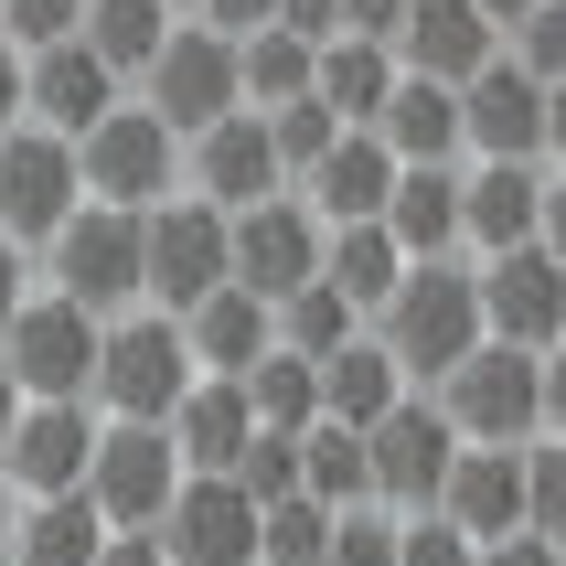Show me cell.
Wrapping results in <instances>:
<instances>
[{
	"label": "cell",
	"mask_w": 566,
	"mask_h": 566,
	"mask_svg": "<svg viewBox=\"0 0 566 566\" xmlns=\"http://www.w3.org/2000/svg\"><path fill=\"white\" fill-rule=\"evenodd\" d=\"M385 353L407 364V385H439L460 353L481 343V268H460V256H407V279H396V300L375 311Z\"/></svg>",
	"instance_id": "obj_1"
},
{
	"label": "cell",
	"mask_w": 566,
	"mask_h": 566,
	"mask_svg": "<svg viewBox=\"0 0 566 566\" xmlns=\"http://www.w3.org/2000/svg\"><path fill=\"white\" fill-rule=\"evenodd\" d=\"M428 396H439V417L460 439H492V449L545 439V353H524V343H492V332H481Z\"/></svg>",
	"instance_id": "obj_2"
},
{
	"label": "cell",
	"mask_w": 566,
	"mask_h": 566,
	"mask_svg": "<svg viewBox=\"0 0 566 566\" xmlns=\"http://www.w3.org/2000/svg\"><path fill=\"white\" fill-rule=\"evenodd\" d=\"M192 375H203V364H192L182 321L139 300V311L107 321V343H96V385H86V396H96V417H171Z\"/></svg>",
	"instance_id": "obj_3"
},
{
	"label": "cell",
	"mask_w": 566,
	"mask_h": 566,
	"mask_svg": "<svg viewBox=\"0 0 566 566\" xmlns=\"http://www.w3.org/2000/svg\"><path fill=\"white\" fill-rule=\"evenodd\" d=\"M139 107H150L171 139H192V128H214L224 107H247V86H235V32L214 22H171V43H160L150 64H139Z\"/></svg>",
	"instance_id": "obj_4"
},
{
	"label": "cell",
	"mask_w": 566,
	"mask_h": 566,
	"mask_svg": "<svg viewBox=\"0 0 566 566\" xmlns=\"http://www.w3.org/2000/svg\"><path fill=\"white\" fill-rule=\"evenodd\" d=\"M75 171H86V203H128V214H150L160 192H182V139H171L139 96H118V107L75 139Z\"/></svg>",
	"instance_id": "obj_5"
},
{
	"label": "cell",
	"mask_w": 566,
	"mask_h": 566,
	"mask_svg": "<svg viewBox=\"0 0 566 566\" xmlns=\"http://www.w3.org/2000/svg\"><path fill=\"white\" fill-rule=\"evenodd\" d=\"M43 256H54V289L75 311H96V321H118V311L150 300V279H139V214L128 203H75Z\"/></svg>",
	"instance_id": "obj_6"
},
{
	"label": "cell",
	"mask_w": 566,
	"mask_h": 566,
	"mask_svg": "<svg viewBox=\"0 0 566 566\" xmlns=\"http://www.w3.org/2000/svg\"><path fill=\"white\" fill-rule=\"evenodd\" d=\"M96 343H107V321L75 311L64 289H32L22 311L0 321V353H11L22 396H86V385H96ZM86 407H96V396H86Z\"/></svg>",
	"instance_id": "obj_7"
},
{
	"label": "cell",
	"mask_w": 566,
	"mask_h": 566,
	"mask_svg": "<svg viewBox=\"0 0 566 566\" xmlns=\"http://www.w3.org/2000/svg\"><path fill=\"white\" fill-rule=\"evenodd\" d=\"M139 279H150V311H192L224 279V203H203L192 182L160 192L139 214Z\"/></svg>",
	"instance_id": "obj_8"
},
{
	"label": "cell",
	"mask_w": 566,
	"mask_h": 566,
	"mask_svg": "<svg viewBox=\"0 0 566 566\" xmlns=\"http://www.w3.org/2000/svg\"><path fill=\"white\" fill-rule=\"evenodd\" d=\"M171 492H182L171 428H160V417H107V428H96V460H86V503L107 513V524H160Z\"/></svg>",
	"instance_id": "obj_9"
},
{
	"label": "cell",
	"mask_w": 566,
	"mask_h": 566,
	"mask_svg": "<svg viewBox=\"0 0 566 566\" xmlns=\"http://www.w3.org/2000/svg\"><path fill=\"white\" fill-rule=\"evenodd\" d=\"M321 235H332V224H321L300 192H268V203H247V214H224V279L256 289V300L279 311L300 279H321Z\"/></svg>",
	"instance_id": "obj_10"
},
{
	"label": "cell",
	"mask_w": 566,
	"mask_h": 566,
	"mask_svg": "<svg viewBox=\"0 0 566 566\" xmlns=\"http://www.w3.org/2000/svg\"><path fill=\"white\" fill-rule=\"evenodd\" d=\"M86 203V171H75V139H54V128H11L0 139V235H22L32 256L64 235V214Z\"/></svg>",
	"instance_id": "obj_11"
},
{
	"label": "cell",
	"mask_w": 566,
	"mask_h": 566,
	"mask_svg": "<svg viewBox=\"0 0 566 566\" xmlns=\"http://www.w3.org/2000/svg\"><path fill=\"white\" fill-rule=\"evenodd\" d=\"M481 332H492V343H524V353L566 343V256L545 247V235L481 256Z\"/></svg>",
	"instance_id": "obj_12"
},
{
	"label": "cell",
	"mask_w": 566,
	"mask_h": 566,
	"mask_svg": "<svg viewBox=\"0 0 566 566\" xmlns=\"http://www.w3.org/2000/svg\"><path fill=\"white\" fill-rule=\"evenodd\" d=\"M96 428H107V417H96L86 396H22L11 439H0V471H11V492H22V503H43V492H86Z\"/></svg>",
	"instance_id": "obj_13"
},
{
	"label": "cell",
	"mask_w": 566,
	"mask_h": 566,
	"mask_svg": "<svg viewBox=\"0 0 566 566\" xmlns=\"http://www.w3.org/2000/svg\"><path fill=\"white\" fill-rule=\"evenodd\" d=\"M364 449H375V503L385 513H428L449 460H460V428L439 417V396H396V407L364 428Z\"/></svg>",
	"instance_id": "obj_14"
},
{
	"label": "cell",
	"mask_w": 566,
	"mask_h": 566,
	"mask_svg": "<svg viewBox=\"0 0 566 566\" xmlns=\"http://www.w3.org/2000/svg\"><path fill=\"white\" fill-rule=\"evenodd\" d=\"M182 182L203 192V203H224V214H247V203L289 192L279 139H268V107H224L214 128H192V139H182Z\"/></svg>",
	"instance_id": "obj_15"
},
{
	"label": "cell",
	"mask_w": 566,
	"mask_h": 566,
	"mask_svg": "<svg viewBox=\"0 0 566 566\" xmlns=\"http://www.w3.org/2000/svg\"><path fill=\"white\" fill-rule=\"evenodd\" d=\"M150 535L171 566H256V503L224 471H182V492H171V513Z\"/></svg>",
	"instance_id": "obj_16"
},
{
	"label": "cell",
	"mask_w": 566,
	"mask_h": 566,
	"mask_svg": "<svg viewBox=\"0 0 566 566\" xmlns=\"http://www.w3.org/2000/svg\"><path fill=\"white\" fill-rule=\"evenodd\" d=\"M22 96H32V128H54V139H86V128L128 96V75L96 54L86 32H64V43H43V54H22Z\"/></svg>",
	"instance_id": "obj_17"
},
{
	"label": "cell",
	"mask_w": 566,
	"mask_h": 566,
	"mask_svg": "<svg viewBox=\"0 0 566 566\" xmlns=\"http://www.w3.org/2000/svg\"><path fill=\"white\" fill-rule=\"evenodd\" d=\"M460 128H471L481 160H545V75L492 54L471 86H460Z\"/></svg>",
	"instance_id": "obj_18"
},
{
	"label": "cell",
	"mask_w": 566,
	"mask_h": 566,
	"mask_svg": "<svg viewBox=\"0 0 566 566\" xmlns=\"http://www.w3.org/2000/svg\"><path fill=\"white\" fill-rule=\"evenodd\" d=\"M289 192H300L321 224H375L385 203H396V150H385V128H343Z\"/></svg>",
	"instance_id": "obj_19"
},
{
	"label": "cell",
	"mask_w": 566,
	"mask_h": 566,
	"mask_svg": "<svg viewBox=\"0 0 566 566\" xmlns=\"http://www.w3.org/2000/svg\"><path fill=\"white\" fill-rule=\"evenodd\" d=\"M428 513H449L471 545H492V535H524V449H492V439H460V460H449V481H439V503Z\"/></svg>",
	"instance_id": "obj_20"
},
{
	"label": "cell",
	"mask_w": 566,
	"mask_h": 566,
	"mask_svg": "<svg viewBox=\"0 0 566 566\" xmlns=\"http://www.w3.org/2000/svg\"><path fill=\"white\" fill-rule=\"evenodd\" d=\"M492 54H503V32L481 22V0H407V22H396V64L439 75V86H471Z\"/></svg>",
	"instance_id": "obj_21"
},
{
	"label": "cell",
	"mask_w": 566,
	"mask_h": 566,
	"mask_svg": "<svg viewBox=\"0 0 566 566\" xmlns=\"http://www.w3.org/2000/svg\"><path fill=\"white\" fill-rule=\"evenodd\" d=\"M535 224H545V160H481V171H460V247L503 256Z\"/></svg>",
	"instance_id": "obj_22"
},
{
	"label": "cell",
	"mask_w": 566,
	"mask_h": 566,
	"mask_svg": "<svg viewBox=\"0 0 566 566\" xmlns=\"http://www.w3.org/2000/svg\"><path fill=\"white\" fill-rule=\"evenodd\" d=\"M171 321H182V343H192V364H203V375H247L256 353L279 343V311H268L256 289H235V279H214L192 311H171Z\"/></svg>",
	"instance_id": "obj_23"
},
{
	"label": "cell",
	"mask_w": 566,
	"mask_h": 566,
	"mask_svg": "<svg viewBox=\"0 0 566 566\" xmlns=\"http://www.w3.org/2000/svg\"><path fill=\"white\" fill-rule=\"evenodd\" d=\"M171 449H182V471H235V449L256 439V407H247V375H192L182 407L160 417Z\"/></svg>",
	"instance_id": "obj_24"
},
{
	"label": "cell",
	"mask_w": 566,
	"mask_h": 566,
	"mask_svg": "<svg viewBox=\"0 0 566 566\" xmlns=\"http://www.w3.org/2000/svg\"><path fill=\"white\" fill-rule=\"evenodd\" d=\"M396 396H407V364L385 353V332H375V321H364L343 353H321V417H343V428H375Z\"/></svg>",
	"instance_id": "obj_25"
},
{
	"label": "cell",
	"mask_w": 566,
	"mask_h": 566,
	"mask_svg": "<svg viewBox=\"0 0 566 566\" xmlns=\"http://www.w3.org/2000/svg\"><path fill=\"white\" fill-rule=\"evenodd\" d=\"M396 75H407V64H396V43H364V32H332V43H321V64H311L321 107H332L343 128H375L385 96H396Z\"/></svg>",
	"instance_id": "obj_26"
},
{
	"label": "cell",
	"mask_w": 566,
	"mask_h": 566,
	"mask_svg": "<svg viewBox=\"0 0 566 566\" xmlns=\"http://www.w3.org/2000/svg\"><path fill=\"white\" fill-rule=\"evenodd\" d=\"M396 247L407 256H460V160H396Z\"/></svg>",
	"instance_id": "obj_27"
},
{
	"label": "cell",
	"mask_w": 566,
	"mask_h": 566,
	"mask_svg": "<svg viewBox=\"0 0 566 566\" xmlns=\"http://www.w3.org/2000/svg\"><path fill=\"white\" fill-rule=\"evenodd\" d=\"M118 535L86 492H43V503L11 513V566H96V545Z\"/></svg>",
	"instance_id": "obj_28"
},
{
	"label": "cell",
	"mask_w": 566,
	"mask_h": 566,
	"mask_svg": "<svg viewBox=\"0 0 566 566\" xmlns=\"http://www.w3.org/2000/svg\"><path fill=\"white\" fill-rule=\"evenodd\" d=\"M385 150L396 160H460L471 150V128H460V86H439V75H396V96H385Z\"/></svg>",
	"instance_id": "obj_29"
},
{
	"label": "cell",
	"mask_w": 566,
	"mask_h": 566,
	"mask_svg": "<svg viewBox=\"0 0 566 566\" xmlns=\"http://www.w3.org/2000/svg\"><path fill=\"white\" fill-rule=\"evenodd\" d=\"M321 279H332L353 311L375 321L385 300H396V279H407V247H396V224H385V214H375V224H332V235H321Z\"/></svg>",
	"instance_id": "obj_30"
},
{
	"label": "cell",
	"mask_w": 566,
	"mask_h": 566,
	"mask_svg": "<svg viewBox=\"0 0 566 566\" xmlns=\"http://www.w3.org/2000/svg\"><path fill=\"white\" fill-rule=\"evenodd\" d=\"M300 492H321L332 513L375 503V449H364V428H343V417H311V428H300Z\"/></svg>",
	"instance_id": "obj_31"
},
{
	"label": "cell",
	"mask_w": 566,
	"mask_h": 566,
	"mask_svg": "<svg viewBox=\"0 0 566 566\" xmlns=\"http://www.w3.org/2000/svg\"><path fill=\"white\" fill-rule=\"evenodd\" d=\"M171 22H182V11H171V0H86V22H75V32H86L96 54L118 64L128 86H139V64H150L160 43H171Z\"/></svg>",
	"instance_id": "obj_32"
},
{
	"label": "cell",
	"mask_w": 566,
	"mask_h": 566,
	"mask_svg": "<svg viewBox=\"0 0 566 566\" xmlns=\"http://www.w3.org/2000/svg\"><path fill=\"white\" fill-rule=\"evenodd\" d=\"M311 64H321L311 32L268 22V32H247V43H235V86H247V107H279V96H311Z\"/></svg>",
	"instance_id": "obj_33"
},
{
	"label": "cell",
	"mask_w": 566,
	"mask_h": 566,
	"mask_svg": "<svg viewBox=\"0 0 566 566\" xmlns=\"http://www.w3.org/2000/svg\"><path fill=\"white\" fill-rule=\"evenodd\" d=\"M247 407H256V428H311L321 417V364L289 353V343H268L247 364Z\"/></svg>",
	"instance_id": "obj_34"
},
{
	"label": "cell",
	"mask_w": 566,
	"mask_h": 566,
	"mask_svg": "<svg viewBox=\"0 0 566 566\" xmlns=\"http://www.w3.org/2000/svg\"><path fill=\"white\" fill-rule=\"evenodd\" d=\"M353 332H364V311H353L332 279H300V289L279 300V343H289V353H311V364H321V353H343Z\"/></svg>",
	"instance_id": "obj_35"
},
{
	"label": "cell",
	"mask_w": 566,
	"mask_h": 566,
	"mask_svg": "<svg viewBox=\"0 0 566 566\" xmlns=\"http://www.w3.org/2000/svg\"><path fill=\"white\" fill-rule=\"evenodd\" d=\"M332 524H343V513L321 503V492H289V503H256V556H268V566H321Z\"/></svg>",
	"instance_id": "obj_36"
},
{
	"label": "cell",
	"mask_w": 566,
	"mask_h": 566,
	"mask_svg": "<svg viewBox=\"0 0 566 566\" xmlns=\"http://www.w3.org/2000/svg\"><path fill=\"white\" fill-rule=\"evenodd\" d=\"M235 492H247V503H289V492H300V428H256L247 449H235Z\"/></svg>",
	"instance_id": "obj_37"
},
{
	"label": "cell",
	"mask_w": 566,
	"mask_h": 566,
	"mask_svg": "<svg viewBox=\"0 0 566 566\" xmlns=\"http://www.w3.org/2000/svg\"><path fill=\"white\" fill-rule=\"evenodd\" d=\"M268 139H279V171L300 182V171L343 139V118H332V107H321V86H311V96H279V107H268Z\"/></svg>",
	"instance_id": "obj_38"
},
{
	"label": "cell",
	"mask_w": 566,
	"mask_h": 566,
	"mask_svg": "<svg viewBox=\"0 0 566 566\" xmlns=\"http://www.w3.org/2000/svg\"><path fill=\"white\" fill-rule=\"evenodd\" d=\"M524 524L566 545V439H524Z\"/></svg>",
	"instance_id": "obj_39"
},
{
	"label": "cell",
	"mask_w": 566,
	"mask_h": 566,
	"mask_svg": "<svg viewBox=\"0 0 566 566\" xmlns=\"http://www.w3.org/2000/svg\"><path fill=\"white\" fill-rule=\"evenodd\" d=\"M503 54L524 64V75H545V86H556V75H566V0H535V11L503 32Z\"/></svg>",
	"instance_id": "obj_40"
},
{
	"label": "cell",
	"mask_w": 566,
	"mask_h": 566,
	"mask_svg": "<svg viewBox=\"0 0 566 566\" xmlns=\"http://www.w3.org/2000/svg\"><path fill=\"white\" fill-rule=\"evenodd\" d=\"M321 566H396V513L353 503L343 524H332V545H321Z\"/></svg>",
	"instance_id": "obj_41"
},
{
	"label": "cell",
	"mask_w": 566,
	"mask_h": 566,
	"mask_svg": "<svg viewBox=\"0 0 566 566\" xmlns=\"http://www.w3.org/2000/svg\"><path fill=\"white\" fill-rule=\"evenodd\" d=\"M396 566H481V545L449 524V513H407L396 524Z\"/></svg>",
	"instance_id": "obj_42"
},
{
	"label": "cell",
	"mask_w": 566,
	"mask_h": 566,
	"mask_svg": "<svg viewBox=\"0 0 566 566\" xmlns=\"http://www.w3.org/2000/svg\"><path fill=\"white\" fill-rule=\"evenodd\" d=\"M75 22H86V0H0V32H11L22 54H43V43H64Z\"/></svg>",
	"instance_id": "obj_43"
},
{
	"label": "cell",
	"mask_w": 566,
	"mask_h": 566,
	"mask_svg": "<svg viewBox=\"0 0 566 566\" xmlns=\"http://www.w3.org/2000/svg\"><path fill=\"white\" fill-rule=\"evenodd\" d=\"M481 566H566V545L524 524V535H492V545H481Z\"/></svg>",
	"instance_id": "obj_44"
},
{
	"label": "cell",
	"mask_w": 566,
	"mask_h": 566,
	"mask_svg": "<svg viewBox=\"0 0 566 566\" xmlns=\"http://www.w3.org/2000/svg\"><path fill=\"white\" fill-rule=\"evenodd\" d=\"M192 22H214V32H235V43H247V32H268V22H279V0H203Z\"/></svg>",
	"instance_id": "obj_45"
},
{
	"label": "cell",
	"mask_w": 566,
	"mask_h": 566,
	"mask_svg": "<svg viewBox=\"0 0 566 566\" xmlns=\"http://www.w3.org/2000/svg\"><path fill=\"white\" fill-rule=\"evenodd\" d=\"M343 11V32H364V43H396V22H407V0H332Z\"/></svg>",
	"instance_id": "obj_46"
},
{
	"label": "cell",
	"mask_w": 566,
	"mask_h": 566,
	"mask_svg": "<svg viewBox=\"0 0 566 566\" xmlns=\"http://www.w3.org/2000/svg\"><path fill=\"white\" fill-rule=\"evenodd\" d=\"M96 566H171V556H160V535H150V524H118V535L96 545Z\"/></svg>",
	"instance_id": "obj_47"
},
{
	"label": "cell",
	"mask_w": 566,
	"mask_h": 566,
	"mask_svg": "<svg viewBox=\"0 0 566 566\" xmlns=\"http://www.w3.org/2000/svg\"><path fill=\"white\" fill-rule=\"evenodd\" d=\"M22 300H32V247H22V235H0V321L22 311Z\"/></svg>",
	"instance_id": "obj_48"
},
{
	"label": "cell",
	"mask_w": 566,
	"mask_h": 566,
	"mask_svg": "<svg viewBox=\"0 0 566 566\" xmlns=\"http://www.w3.org/2000/svg\"><path fill=\"white\" fill-rule=\"evenodd\" d=\"M32 118V96H22V43H0V139Z\"/></svg>",
	"instance_id": "obj_49"
},
{
	"label": "cell",
	"mask_w": 566,
	"mask_h": 566,
	"mask_svg": "<svg viewBox=\"0 0 566 566\" xmlns=\"http://www.w3.org/2000/svg\"><path fill=\"white\" fill-rule=\"evenodd\" d=\"M279 22L311 32V43H332V32H343V11H332V0H279Z\"/></svg>",
	"instance_id": "obj_50"
},
{
	"label": "cell",
	"mask_w": 566,
	"mask_h": 566,
	"mask_svg": "<svg viewBox=\"0 0 566 566\" xmlns=\"http://www.w3.org/2000/svg\"><path fill=\"white\" fill-rule=\"evenodd\" d=\"M535 235L566 256V160H545V224H535Z\"/></svg>",
	"instance_id": "obj_51"
},
{
	"label": "cell",
	"mask_w": 566,
	"mask_h": 566,
	"mask_svg": "<svg viewBox=\"0 0 566 566\" xmlns=\"http://www.w3.org/2000/svg\"><path fill=\"white\" fill-rule=\"evenodd\" d=\"M545 439H566V343L545 353Z\"/></svg>",
	"instance_id": "obj_52"
},
{
	"label": "cell",
	"mask_w": 566,
	"mask_h": 566,
	"mask_svg": "<svg viewBox=\"0 0 566 566\" xmlns=\"http://www.w3.org/2000/svg\"><path fill=\"white\" fill-rule=\"evenodd\" d=\"M545 160H566V75L545 86Z\"/></svg>",
	"instance_id": "obj_53"
},
{
	"label": "cell",
	"mask_w": 566,
	"mask_h": 566,
	"mask_svg": "<svg viewBox=\"0 0 566 566\" xmlns=\"http://www.w3.org/2000/svg\"><path fill=\"white\" fill-rule=\"evenodd\" d=\"M11 417H22V375H11V353H0V439H11Z\"/></svg>",
	"instance_id": "obj_54"
},
{
	"label": "cell",
	"mask_w": 566,
	"mask_h": 566,
	"mask_svg": "<svg viewBox=\"0 0 566 566\" xmlns=\"http://www.w3.org/2000/svg\"><path fill=\"white\" fill-rule=\"evenodd\" d=\"M524 11H535V0H481V22H492V32H513Z\"/></svg>",
	"instance_id": "obj_55"
},
{
	"label": "cell",
	"mask_w": 566,
	"mask_h": 566,
	"mask_svg": "<svg viewBox=\"0 0 566 566\" xmlns=\"http://www.w3.org/2000/svg\"><path fill=\"white\" fill-rule=\"evenodd\" d=\"M11 513H22V492H11V471H0V556H11Z\"/></svg>",
	"instance_id": "obj_56"
},
{
	"label": "cell",
	"mask_w": 566,
	"mask_h": 566,
	"mask_svg": "<svg viewBox=\"0 0 566 566\" xmlns=\"http://www.w3.org/2000/svg\"><path fill=\"white\" fill-rule=\"evenodd\" d=\"M171 11H203V0H171Z\"/></svg>",
	"instance_id": "obj_57"
},
{
	"label": "cell",
	"mask_w": 566,
	"mask_h": 566,
	"mask_svg": "<svg viewBox=\"0 0 566 566\" xmlns=\"http://www.w3.org/2000/svg\"><path fill=\"white\" fill-rule=\"evenodd\" d=\"M0 43H11V32H0Z\"/></svg>",
	"instance_id": "obj_58"
},
{
	"label": "cell",
	"mask_w": 566,
	"mask_h": 566,
	"mask_svg": "<svg viewBox=\"0 0 566 566\" xmlns=\"http://www.w3.org/2000/svg\"><path fill=\"white\" fill-rule=\"evenodd\" d=\"M256 566H268V556H256Z\"/></svg>",
	"instance_id": "obj_59"
}]
</instances>
